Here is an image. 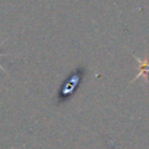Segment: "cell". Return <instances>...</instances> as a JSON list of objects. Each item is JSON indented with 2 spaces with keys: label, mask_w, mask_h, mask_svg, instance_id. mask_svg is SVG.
<instances>
[{
  "label": "cell",
  "mask_w": 149,
  "mask_h": 149,
  "mask_svg": "<svg viewBox=\"0 0 149 149\" xmlns=\"http://www.w3.org/2000/svg\"><path fill=\"white\" fill-rule=\"evenodd\" d=\"M81 77H83V69H78L63 83V85L59 90V93H58L59 102L68 100L73 94V92L77 90V86L80 83Z\"/></svg>",
  "instance_id": "6da1fadb"
},
{
  "label": "cell",
  "mask_w": 149,
  "mask_h": 149,
  "mask_svg": "<svg viewBox=\"0 0 149 149\" xmlns=\"http://www.w3.org/2000/svg\"><path fill=\"white\" fill-rule=\"evenodd\" d=\"M133 56H134V58L139 63V73L134 77V79H132V81H135L140 77H143L144 78V81L148 83V74H149V59H148V57H146L144 59H141L137 56H135L134 54H133Z\"/></svg>",
  "instance_id": "7a4b0ae2"
},
{
  "label": "cell",
  "mask_w": 149,
  "mask_h": 149,
  "mask_svg": "<svg viewBox=\"0 0 149 149\" xmlns=\"http://www.w3.org/2000/svg\"><path fill=\"white\" fill-rule=\"evenodd\" d=\"M0 45H1V44H0ZM3 56H5V54H0V57H3ZM0 70H1L2 72H6V70H5V69H3L1 65H0Z\"/></svg>",
  "instance_id": "3957f363"
}]
</instances>
